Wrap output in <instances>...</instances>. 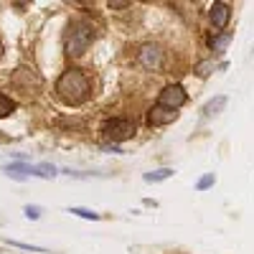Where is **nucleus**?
<instances>
[{
	"label": "nucleus",
	"instance_id": "nucleus-9",
	"mask_svg": "<svg viewBox=\"0 0 254 254\" xmlns=\"http://www.w3.org/2000/svg\"><path fill=\"white\" fill-rule=\"evenodd\" d=\"M173 176L171 168H160V171H153V173H145V181L147 183H160V181H168Z\"/></svg>",
	"mask_w": 254,
	"mask_h": 254
},
{
	"label": "nucleus",
	"instance_id": "nucleus-16",
	"mask_svg": "<svg viewBox=\"0 0 254 254\" xmlns=\"http://www.w3.org/2000/svg\"><path fill=\"white\" fill-rule=\"evenodd\" d=\"M110 8H130V3H110Z\"/></svg>",
	"mask_w": 254,
	"mask_h": 254
},
{
	"label": "nucleus",
	"instance_id": "nucleus-4",
	"mask_svg": "<svg viewBox=\"0 0 254 254\" xmlns=\"http://www.w3.org/2000/svg\"><path fill=\"white\" fill-rule=\"evenodd\" d=\"M137 61H140V66H145L147 71H158L163 69V51L153 44H145L140 51H137Z\"/></svg>",
	"mask_w": 254,
	"mask_h": 254
},
{
	"label": "nucleus",
	"instance_id": "nucleus-11",
	"mask_svg": "<svg viewBox=\"0 0 254 254\" xmlns=\"http://www.w3.org/2000/svg\"><path fill=\"white\" fill-rule=\"evenodd\" d=\"M231 36H234L231 31H226V33H221V36H214V38H211V49H214V51H224L226 44L231 41Z\"/></svg>",
	"mask_w": 254,
	"mask_h": 254
},
{
	"label": "nucleus",
	"instance_id": "nucleus-8",
	"mask_svg": "<svg viewBox=\"0 0 254 254\" xmlns=\"http://www.w3.org/2000/svg\"><path fill=\"white\" fill-rule=\"evenodd\" d=\"M224 107H226V97H216V99H211L206 107H203V115H206V117H214V115H219Z\"/></svg>",
	"mask_w": 254,
	"mask_h": 254
},
{
	"label": "nucleus",
	"instance_id": "nucleus-17",
	"mask_svg": "<svg viewBox=\"0 0 254 254\" xmlns=\"http://www.w3.org/2000/svg\"><path fill=\"white\" fill-rule=\"evenodd\" d=\"M0 56H3V41H0Z\"/></svg>",
	"mask_w": 254,
	"mask_h": 254
},
{
	"label": "nucleus",
	"instance_id": "nucleus-15",
	"mask_svg": "<svg viewBox=\"0 0 254 254\" xmlns=\"http://www.w3.org/2000/svg\"><path fill=\"white\" fill-rule=\"evenodd\" d=\"M26 216L28 219H38L41 216V208L38 206H26Z\"/></svg>",
	"mask_w": 254,
	"mask_h": 254
},
{
	"label": "nucleus",
	"instance_id": "nucleus-3",
	"mask_svg": "<svg viewBox=\"0 0 254 254\" xmlns=\"http://www.w3.org/2000/svg\"><path fill=\"white\" fill-rule=\"evenodd\" d=\"M137 132V125L135 120H127V117H112L102 125V135L112 140V142H122V140H130Z\"/></svg>",
	"mask_w": 254,
	"mask_h": 254
},
{
	"label": "nucleus",
	"instance_id": "nucleus-5",
	"mask_svg": "<svg viewBox=\"0 0 254 254\" xmlns=\"http://www.w3.org/2000/svg\"><path fill=\"white\" fill-rule=\"evenodd\" d=\"M158 104L160 107H168V110H178L186 104V92L181 84H171V87H165L158 97Z\"/></svg>",
	"mask_w": 254,
	"mask_h": 254
},
{
	"label": "nucleus",
	"instance_id": "nucleus-7",
	"mask_svg": "<svg viewBox=\"0 0 254 254\" xmlns=\"http://www.w3.org/2000/svg\"><path fill=\"white\" fill-rule=\"evenodd\" d=\"M208 15H211V23H214V28L224 31L226 23H229V18H231V8H229L226 3H214Z\"/></svg>",
	"mask_w": 254,
	"mask_h": 254
},
{
	"label": "nucleus",
	"instance_id": "nucleus-1",
	"mask_svg": "<svg viewBox=\"0 0 254 254\" xmlns=\"http://www.w3.org/2000/svg\"><path fill=\"white\" fill-rule=\"evenodd\" d=\"M56 97L69 104V107H76V104H84L92 97V81L81 69H66L59 81H56Z\"/></svg>",
	"mask_w": 254,
	"mask_h": 254
},
{
	"label": "nucleus",
	"instance_id": "nucleus-13",
	"mask_svg": "<svg viewBox=\"0 0 254 254\" xmlns=\"http://www.w3.org/2000/svg\"><path fill=\"white\" fill-rule=\"evenodd\" d=\"M69 214H76V216L89 219V221H99V214H94V211H89V208H71Z\"/></svg>",
	"mask_w": 254,
	"mask_h": 254
},
{
	"label": "nucleus",
	"instance_id": "nucleus-14",
	"mask_svg": "<svg viewBox=\"0 0 254 254\" xmlns=\"http://www.w3.org/2000/svg\"><path fill=\"white\" fill-rule=\"evenodd\" d=\"M214 183H216V176H214V173H206V176L196 183V188H198V190H206V188H211Z\"/></svg>",
	"mask_w": 254,
	"mask_h": 254
},
{
	"label": "nucleus",
	"instance_id": "nucleus-2",
	"mask_svg": "<svg viewBox=\"0 0 254 254\" xmlns=\"http://www.w3.org/2000/svg\"><path fill=\"white\" fill-rule=\"evenodd\" d=\"M94 36L97 33H94V26L89 23V20H74V23L69 26V31H66V54L69 56H81L92 46Z\"/></svg>",
	"mask_w": 254,
	"mask_h": 254
},
{
	"label": "nucleus",
	"instance_id": "nucleus-6",
	"mask_svg": "<svg viewBox=\"0 0 254 254\" xmlns=\"http://www.w3.org/2000/svg\"><path fill=\"white\" fill-rule=\"evenodd\" d=\"M176 117H178V112H176V110L160 107V104H155V107H153L150 112H147V122L155 125V127H160V125H171Z\"/></svg>",
	"mask_w": 254,
	"mask_h": 254
},
{
	"label": "nucleus",
	"instance_id": "nucleus-12",
	"mask_svg": "<svg viewBox=\"0 0 254 254\" xmlns=\"http://www.w3.org/2000/svg\"><path fill=\"white\" fill-rule=\"evenodd\" d=\"M13 112H15V102L10 97H5V94H0V120L13 115Z\"/></svg>",
	"mask_w": 254,
	"mask_h": 254
},
{
	"label": "nucleus",
	"instance_id": "nucleus-10",
	"mask_svg": "<svg viewBox=\"0 0 254 254\" xmlns=\"http://www.w3.org/2000/svg\"><path fill=\"white\" fill-rule=\"evenodd\" d=\"M31 173L33 176H41V178H54L56 176V168L49 165V163H41V165H31Z\"/></svg>",
	"mask_w": 254,
	"mask_h": 254
}]
</instances>
